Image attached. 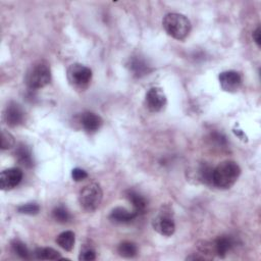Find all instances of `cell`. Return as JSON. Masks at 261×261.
Returning <instances> with one entry per match:
<instances>
[{"instance_id":"6da1fadb","label":"cell","mask_w":261,"mask_h":261,"mask_svg":"<svg viewBox=\"0 0 261 261\" xmlns=\"http://www.w3.org/2000/svg\"><path fill=\"white\" fill-rule=\"evenodd\" d=\"M240 174L241 168L237 162L231 160L223 161L213 169V186L222 190L230 189Z\"/></svg>"},{"instance_id":"7a4b0ae2","label":"cell","mask_w":261,"mask_h":261,"mask_svg":"<svg viewBox=\"0 0 261 261\" xmlns=\"http://www.w3.org/2000/svg\"><path fill=\"white\" fill-rule=\"evenodd\" d=\"M162 25L165 32L176 40L186 39L191 32V21L187 16L180 13H167L162 20Z\"/></svg>"},{"instance_id":"3957f363","label":"cell","mask_w":261,"mask_h":261,"mask_svg":"<svg viewBox=\"0 0 261 261\" xmlns=\"http://www.w3.org/2000/svg\"><path fill=\"white\" fill-rule=\"evenodd\" d=\"M51 70L48 63L39 61L34 63L25 74L24 82L31 90L44 88L50 83Z\"/></svg>"},{"instance_id":"277c9868","label":"cell","mask_w":261,"mask_h":261,"mask_svg":"<svg viewBox=\"0 0 261 261\" xmlns=\"http://www.w3.org/2000/svg\"><path fill=\"white\" fill-rule=\"evenodd\" d=\"M103 199V192L99 184L90 182L85 186L79 194V201L81 206L88 212L95 211L101 204Z\"/></svg>"},{"instance_id":"5b68a950","label":"cell","mask_w":261,"mask_h":261,"mask_svg":"<svg viewBox=\"0 0 261 261\" xmlns=\"http://www.w3.org/2000/svg\"><path fill=\"white\" fill-rule=\"evenodd\" d=\"M67 80L76 88L86 87L92 79V70L81 63H73L67 68Z\"/></svg>"},{"instance_id":"8992f818","label":"cell","mask_w":261,"mask_h":261,"mask_svg":"<svg viewBox=\"0 0 261 261\" xmlns=\"http://www.w3.org/2000/svg\"><path fill=\"white\" fill-rule=\"evenodd\" d=\"M152 225H153V228L158 233L165 237H169L173 234L175 230V223L173 221V218L171 217V214L166 210L159 212L153 218Z\"/></svg>"},{"instance_id":"52a82bcc","label":"cell","mask_w":261,"mask_h":261,"mask_svg":"<svg viewBox=\"0 0 261 261\" xmlns=\"http://www.w3.org/2000/svg\"><path fill=\"white\" fill-rule=\"evenodd\" d=\"M22 171L18 167L5 169L0 174V187L3 191L14 189L22 179Z\"/></svg>"},{"instance_id":"ba28073f","label":"cell","mask_w":261,"mask_h":261,"mask_svg":"<svg viewBox=\"0 0 261 261\" xmlns=\"http://www.w3.org/2000/svg\"><path fill=\"white\" fill-rule=\"evenodd\" d=\"M145 102L150 111L158 112L165 106L166 96L160 88H151L146 93Z\"/></svg>"},{"instance_id":"9c48e42d","label":"cell","mask_w":261,"mask_h":261,"mask_svg":"<svg viewBox=\"0 0 261 261\" xmlns=\"http://www.w3.org/2000/svg\"><path fill=\"white\" fill-rule=\"evenodd\" d=\"M219 84L222 90L226 92H237L242 85V76L236 70L222 71L219 74Z\"/></svg>"},{"instance_id":"30bf717a","label":"cell","mask_w":261,"mask_h":261,"mask_svg":"<svg viewBox=\"0 0 261 261\" xmlns=\"http://www.w3.org/2000/svg\"><path fill=\"white\" fill-rule=\"evenodd\" d=\"M4 119L9 126H17L24 120V111L17 103L10 102L4 110Z\"/></svg>"},{"instance_id":"8fae6325","label":"cell","mask_w":261,"mask_h":261,"mask_svg":"<svg viewBox=\"0 0 261 261\" xmlns=\"http://www.w3.org/2000/svg\"><path fill=\"white\" fill-rule=\"evenodd\" d=\"M211 245L213 254L223 258L233 248L234 240L230 236H219L213 243H211Z\"/></svg>"},{"instance_id":"7c38bea8","label":"cell","mask_w":261,"mask_h":261,"mask_svg":"<svg viewBox=\"0 0 261 261\" xmlns=\"http://www.w3.org/2000/svg\"><path fill=\"white\" fill-rule=\"evenodd\" d=\"M102 118L94 112H84L81 116V124L88 133H94L98 130L102 125Z\"/></svg>"},{"instance_id":"4fadbf2b","label":"cell","mask_w":261,"mask_h":261,"mask_svg":"<svg viewBox=\"0 0 261 261\" xmlns=\"http://www.w3.org/2000/svg\"><path fill=\"white\" fill-rule=\"evenodd\" d=\"M138 215L139 213L135 210L129 211L123 207H116L110 212L109 218L116 223H127L134 220Z\"/></svg>"},{"instance_id":"5bb4252c","label":"cell","mask_w":261,"mask_h":261,"mask_svg":"<svg viewBox=\"0 0 261 261\" xmlns=\"http://www.w3.org/2000/svg\"><path fill=\"white\" fill-rule=\"evenodd\" d=\"M128 68L136 77H142L151 71L150 65L141 57H132L128 62Z\"/></svg>"},{"instance_id":"9a60e30c","label":"cell","mask_w":261,"mask_h":261,"mask_svg":"<svg viewBox=\"0 0 261 261\" xmlns=\"http://www.w3.org/2000/svg\"><path fill=\"white\" fill-rule=\"evenodd\" d=\"M125 197L130 202L136 212L141 214L145 211L147 207V200L143 195H141L135 190H127L125 192Z\"/></svg>"},{"instance_id":"2e32d148","label":"cell","mask_w":261,"mask_h":261,"mask_svg":"<svg viewBox=\"0 0 261 261\" xmlns=\"http://www.w3.org/2000/svg\"><path fill=\"white\" fill-rule=\"evenodd\" d=\"M15 157L19 164L25 167L33 166V157L30 148L24 144H19L15 149Z\"/></svg>"},{"instance_id":"e0dca14e","label":"cell","mask_w":261,"mask_h":261,"mask_svg":"<svg viewBox=\"0 0 261 261\" xmlns=\"http://www.w3.org/2000/svg\"><path fill=\"white\" fill-rule=\"evenodd\" d=\"M75 242V234L71 230H65L58 234L56 243L65 251H71Z\"/></svg>"},{"instance_id":"ac0fdd59","label":"cell","mask_w":261,"mask_h":261,"mask_svg":"<svg viewBox=\"0 0 261 261\" xmlns=\"http://www.w3.org/2000/svg\"><path fill=\"white\" fill-rule=\"evenodd\" d=\"M34 255L37 259L41 260H58L62 259L61 255L58 251L53 248H38L34 252Z\"/></svg>"},{"instance_id":"d6986e66","label":"cell","mask_w":261,"mask_h":261,"mask_svg":"<svg viewBox=\"0 0 261 261\" xmlns=\"http://www.w3.org/2000/svg\"><path fill=\"white\" fill-rule=\"evenodd\" d=\"M117 251L119 253V255L121 257H124V258H133L137 255L138 253V248L136 246L135 243L133 242H128V241H125V242H122L118 245V248H117Z\"/></svg>"},{"instance_id":"ffe728a7","label":"cell","mask_w":261,"mask_h":261,"mask_svg":"<svg viewBox=\"0 0 261 261\" xmlns=\"http://www.w3.org/2000/svg\"><path fill=\"white\" fill-rule=\"evenodd\" d=\"M213 169H214L213 167H211L206 163H203L200 165L198 173L202 182L209 186H213Z\"/></svg>"},{"instance_id":"44dd1931","label":"cell","mask_w":261,"mask_h":261,"mask_svg":"<svg viewBox=\"0 0 261 261\" xmlns=\"http://www.w3.org/2000/svg\"><path fill=\"white\" fill-rule=\"evenodd\" d=\"M52 216L53 218L59 222V223H65L68 222L71 218L69 211L66 209V207H64L63 205H58L56 206L53 211H52Z\"/></svg>"},{"instance_id":"7402d4cb","label":"cell","mask_w":261,"mask_h":261,"mask_svg":"<svg viewBox=\"0 0 261 261\" xmlns=\"http://www.w3.org/2000/svg\"><path fill=\"white\" fill-rule=\"evenodd\" d=\"M11 250L15 255H17L18 257H20L22 259H29L30 258L29 249L27 248L25 244H23L19 240H13L11 242Z\"/></svg>"},{"instance_id":"603a6c76","label":"cell","mask_w":261,"mask_h":261,"mask_svg":"<svg viewBox=\"0 0 261 261\" xmlns=\"http://www.w3.org/2000/svg\"><path fill=\"white\" fill-rule=\"evenodd\" d=\"M17 211L21 214L35 215L40 211V206L37 203H27L17 207Z\"/></svg>"},{"instance_id":"cb8c5ba5","label":"cell","mask_w":261,"mask_h":261,"mask_svg":"<svg viewBox=\"0 0 261 261\" xmlns=\"http://www.w3.org/2000/svg\"><path fill=\"white\" fill-rule=\"evenodd\" d=\"M14 146V138L13 136L5 130H2L1 133V149L6 150L10 149Z\"/></svg>"},{"instance_id":"d4e9b609","label":"cell","mask_w":261,"mask_h":261,"mask_svg":"<svg viewBox=\"0 0 261 261\" xmlns=\"http://www.w3.org/2000/svg\"><path fill=\"white\" fill-rule=\"evenodd\" d=\"M96 258V252L92 248H84L79 256V259L82 261H92Z\"/></svg>"},{"instance_id":"484cf974","label":"cell","mask_w":261,"mask_h":261,"mask_svg":"<svg viewBox=\"0 0 261 261\" xmlns=\"http://www.w3.org/2000/svg\"><path fill=\"white\" fill-rule=\"evenodd\" d=\"M87 176H88L87 171H85L82 168H77L76 167V168L72 169V171H71V177L75 181H81V180L85 179Z\"/></svg>"},{"instance_id":"4316f807","label":"cell","mask_w":261,"mask_h":261,"mask_svg":"<svg viewBox=\"0 0 261 261\" xmlns=\"http://www.w3.org/2000/svg\"><path fill=\"white\" fill-rule=\"evenodd\" d=\"M252 37H253V40L256 43V45L258 47H260V45H261V30H260V27L256 28V30L252 34Z\"/></svg>"}]
</instances>
